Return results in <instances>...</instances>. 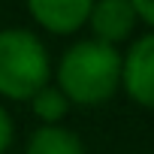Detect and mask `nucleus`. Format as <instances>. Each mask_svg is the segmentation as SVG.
Returning a JSON list of instances; mask_svg holds the SVG:
<instances>
[{"label":"nucleus","instance_id":"nucleus-1","mask_svg":"<svg viewBox=\"0 0 154 154\" xmlns=\"http://www.w3.org/2000/svg\"><path fill=\"white\" fill-rule=\"evenodd\" d=\"M54 79V88L69 106H103L121 91V51L94 39H79L60 54Z\"/></svg>","mask_w":154,"mask_h":154},{"label":"nucleus","instance_id":"nucleus-2","mask_svg":"<svg viewBox=\"0 0 154 154\" xmlns=\"http://www.w3.org/2000/svg\"><path fill=\"white\" fill-rule=\"evenodd\" d=\"M51 79V57L42 39L24 27L0 30V97L30 100Z\"/></svg>","mask_w":154,"mask_h":154},{"label":"nucleus","instance_id":"nucleus-3","mask_svg":"<svg viewBox=\"0 0 154 154\" xmlns=\"http://www.w3.org/2000/svg\"><path fill=\"white\" fill-rule=\"evenodd\" d=\"M121 91L145 109H154V30L142 33L121 54Z\"/></svg>","mask_w":154,"mask_h":154},{"label":"nucleus","instance_id":"nucleus-4","mask_svg":"<svg viewBox=\"0 0 154 154\" xmlns=\"http://www.w3.org/2000/svg\"><path fill=\"white\" fill-rule=\"evenodd\" d=\"M136 24L139 21H136L130 0H94L91 15H88V27L94 33V42H103L112 48L127 42L133 36Z\"/></svg>","mask_w":154,"mask_h":154},{"label":"nucleus","instance_id":"nucleus-5","mask_svg":"<svg viewBox=\"0 0 154 154\" xmlns=\"http://www.w3.org/2000/svg\"><path fill=\"white\" fill-rule=\"evenodd\" d=\"M91 6H94V0H27L30 18L54 36L82 30L88 24Z\"/></svg>","mask_w":154,"mask_h":154},{"label":"nucleus","instance_id":"nucleus-6","mask_svg":"<svg viewBox=\"0 0 154 154\" xmlns=\"http://www.w3.org/2000/svg\"><path fill=\"white\" fill-rule=\"evenodd\" d=\"M24 154H88V151L75 130L54 124V127H36L27 136Z\"/></svg>","mask_w":154,"mask_h":154},{"label":"nucleus","instance_id":"nucleus-7","mask_svg":"<svg viewBox=\"0 0 154 154\" xmlns=\"http://www.w3.org/2000/svg\"><path fill=\"white\" fill-rule=\"evenodd\" d=\"M27 103H30V112L42 121V127H54V124H60V121L66 118V112H69L66 97H63L54 85H45V88L36 91Z\"/></svg>","mask_w":154,"mask_h":154},{"label":"nucleus","instance_id":"nucleus-8","mask_svg":"<svg viewBox=\"0 0 154 154\" xmlns=\"http://www.w3.org/2000/svg\"><path fill=\"white\" fill-rule=\"evenodd\" d=\"M12 139H15V124H12V115L0 106V154H6L12 148Z\"/></svg>","mask_w":154,"mask_h":154},{"label":"nucleus","instance_id":"nucleus-9","mask_svg":"<svg viewBox=\"0 0 154 154\" xmlns=\"http://www.w3.org/2000/svg\"><path fill=\"white\" fill-rule=\"evenodd\" d=\"M130 6L136 12V21H145L148 27H154V0H130Z\"/></svg>","mask_w":154,"mask_h":154}]
</instances>
